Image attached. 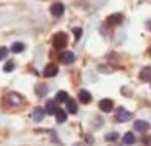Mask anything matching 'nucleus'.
Returning a JSON list of instances; mask_svg holds the SVG:
<instances>
[{"instance_id": "nucleus-1", "label": "nucleus", "mask_w": 151, "mask_h": 146, "mask_svg": "<svg viewBox=\"0 0 151 146\" xmlns=\"http://www.w3.org/2000/svg\"><path fill=\"white\" fill-rule=\"evenodd\" d=\"M67 45V34L65 32H57L54 36V47L55 49H63Z\"/></svg>"}, {"instance_id": "nucleus-2", "label": "nucleus", "mask_w": 151, "mask_h": 146, "mask_svg": "<svg viewBox=\"0 0 151 146\" xmlns=\"http://www.w3.org/2000/svg\"><path fill=\"white\" fill-rule=\"evenodd\" d=\"M132 117H133V114L128 112V110H125V109H122V107L115 112V120H117V122H127V120L132 119Z\"/></svg>"}, {"instance_id": "nucleus-3", "label": "nucleus", "mask_w": 151, "mask_h": 146, "mask_svg": "<svg viewBox=\"0 0 151 146\" xmlns=\"http://www.w3.org/2000/svg\"><path fill=\"white\" fill-rule=\"evenodd\" d=\"M60 60H62V63L70 65V63H73V62H75V54H73V52H70V50L62 52V54H60Z\"/></svg>"}, {"instance_id": "nucleus-4", "label": "nucleus", "mask_w": 151, "mask_h": 146, "mask_svg": "<svg viewBox=\"0 0 151 146\" xmlns=\"http://www.w3.org/2000/svg\"><path fill=\"white\" fill-rule=\"evenodd\" d=\"M57 73H59V67H57V65H54V63H49L46 68H44V76H47V78L55 76Z\"/></svg>"}, {"instance_id": "nucleus-5", "label": "nucleus", "mask_w": 151, "mask_h": 146, "mask_svg": "<svg viewBox=\"0 0 151 146\" xmlns=\"http://www.w3.org/2000/svg\"><path fill=\"white\" fill-rule=\"evenodd\" d=\"M63 5L62 3H54L52 6H50V13H52V16H55V18H59V16L63 15Z\"/></svg>"}, {"instance_id": "nucleus-6", "label": "nucleus", "mask_w": 151, "mask_h": 146, "mask_svg": "<svg viewBox=\"0 0 151 146\" xmlns=\"http://www.w3.org/2000/svg\"><path fill=\"white\" fill-rule=\"evenodd\" d=\"M7 102L10 104V106H18V104H21V96L17 93H10L7 96Z\"/></svg>"}, {"instance_id": "nucleus-7", "label": "nucleus", "mask_w": 151, "mask_h": 146, "mask_svg": "<svg viewBox=\"0 0 151 146\" xmlns=\"http://www.w3.org/2000/svg\"><path fill=\"white\" fill-rule=\"evenodd\" d=\"M112 107H114V102H112L111 99H102L101 102H99V109H101L102 112H111Z\"/></svg>"}, {"instance_id": "nucleus-8", "label": "nucleus", "mask_w": 151, "mask_h": 146, "mask_svg": "<svg viewBox=\"0 0 151 146\" xmlns=\"http://www.w3.org/2000/svg\"><path fill=\"white\" fill-rule=\"evenodd\" d=\"M44 107H36V109L33 110V114H31V117H33L34 122H41V120L44 119Z\"/></svg>"}, {"instance_id": "nucleus-9", "label": "nucleus", "mask_w": 151, "mask_h": 146, "mask_svg": "<svg viewBox=\"0 0 151 146\" xmlns=\"http://www.w3.org/2000/svg\"><path fill=\"white\" fill-rule=\"evenodd\" d=\"M140 80L145 81V83L151 81V67H145L143 70L140 71Z\"/></svg>"}, {"instance_id": "nucleus-10", "label": "nucleus", "mask_w": 151, "mask_h": 146, "mask_svg": "<svg viewBox=\"0 0 151 146\" xmlns=\"http://www.w3.org/2000/svg\"><path fill=\"white\" fill-rule=\"evenodd\" d=\"M78 99H80V102H83V104H89L91 102V94H89L88 91L81 89L78 93Z\"/></svg>"}, {"instance_id": "nucleus-11", "label": "nucleus", "mask_w": 151, "mask_h": 146, "mask_svg": "<svg viewBox=\"0 0 151 146\" xmlns=\"http://www.w3.org/2000/svg\"><path fill=\"white\" fill-rule=\"evenodd\" d=\"M122 19H124V16H122L120 13H117V15H111V16H109V18H107V23H109L111 26H115V24H120Z\"/></svg>"}, {"instance_id": "nucleus-12", "label": "nucleus", "mask_w": 151, "mask_h": 146, "mask_svg": "<svg viewBox=\"0 0 151 146\" xmlns=\"http://www.w3.org/2000/svg\"><path fill=\"white\" fill-rule=\"evenodd\" d=\"M148 128H150V125H148L146 122H143V120H137V122H135V130H137V132L145 133V132H148Z\"/></svg>"}, {"instance_id": "nucleus-13", "label": "nucleus", "mask_w": 151, "mask_h": 146, "mask_svg": "<svg viewBox=\"0 0 151 146\" xmlns=\"http://www.w3.org/2000/svg\"><path fill=\"white\" fill-rule=\"evenodd\" d=\"M55 110H57V102L55 101H47L46 102V112L55 115Z\"/></svg>"}, {"instance_id": "nucleus-14", "label": "nucleus", "mask_w": 151, "mask_h": 146, "mask_svg": "<svg viewBox=\"0 0 151 146\" xmlns=\"http://www.w3.org/2000/svg\"><path fill=\"white\" fill-rule=\"evenodd\" d=\"M67 110H68L70 114H76V112H78V106H76V102L73 99L67 101Z\"/></svg>"}, {"instance_id": "nucleus-15", "label": "nucleus", "mask_w": 151, "mask_h": 146, "mask_svg": "<svg viewBox=\"0 0 151 146\" xmlns=\"http://www.w3.org/2000/svg\"><path fill=\"white\" fill-rule=\"evenodd\" d=\"M55 117H57V122H59V123H63L67 120V112H65V110H62V109H57L55 110Z\"/></svg>"}, {"instance_id": "nucleus-16", "label": "nucleus", "mask_w": 151, "mask_h": 146, "mask_svg": "<svg viewBox=\"0 0 151 146\" xmlns=\"http://www.w3.org/2000/svg\"><path fill=\"white\" fill-rule=\"evenodd\" d=\"M67 101H68V94L65 91H59L55 96V102H67Z\"/></svg>"}, {"instance_id": "nucleus-17", "label": "nucleus", "mask_w": 151, "mask_h": 146, "mask_svg": "<svg viewBox=\"0 0 151 146\" xmlns=\"http://www.w3.org/2000/svg\"><path fill=\"white\" fill-rule=\"evenodd\" d=\"M23 50H24V44H23V42H15V44L12 45V52H15V54L23 52Z\"/></svg>"}, {"instance_id": "nucleus-18", "label": "nucleus", "mask_w": 151, "mask_h": 146, "mask_svg": "<svg viewBox=\"0 0 151 146\" xmlns=\"http://www.w3.org/2000/svg\"><path fill=\"white\" fill-rule=\"evenodd\" d=\"M124 143H125V145H133V143H135L133 133H130V132L125 133V135H124Z\"/></svg>"}, {"instance_id": "nucleus-19", "label": "nucleus", "mask_w": 151, "mask_h": 146, "mask_svg": "<svg viewBox=\"0 0 151 146\" xmlns=\"http://www.w3.org/2000/svg\"><path fill=\"white\" fill-rule=\"evenodd\" d=\"M47 91H49V89H47L46 86H42V84H37V86H36V93L39 94V96H46Z\"/></svg>"}, {"instance_id": "nucleus-20", "label": "nucleus", "mask_w": 151, "mask_h": 146, "mask_svg": "<svg viewBox=\"0 0 151 146\" xmlns=\"http://www.w3.org/2000/svg\"><path fill=\"white\" fill-rule=\"evenodd\" d=\"M117 138H119V133H115V132L107 133V135H106V140H107V141H115Z\"/></svg>"}, {"instance_id": "nucleus-21", "label": "nucleus", "mask_w": 151, "mask_h": 146, "mask_svg": "<svg viewBox=\"0 0 151 146\" xmlns=\"http://www.w3.org/2000/svg\"><path fill=\"white\" fill-rule=\"evenodd\" d=\"M13 68H15V63L12 60H8L7 63H5V67H4V71H7V73H8V71H12Z\"/></svg>"}, {"instance_id": "nucleus-22", "label": "nucleus", "mask_w": 151, "mask_h": 146, "mask_svg": "<svg viewBox=\"0 0 151 146\" xmlns=\"http://www.w3.org/2000/svg\"><path fill=\"white\" fill-rule=\"evenodd\" d=\"M7 55H8V49L7 47H0V60L7 58Z\"/></svg>"}, {"instance_id": "nucleus-23", "label": "nucleus", "mask_w": 151, "mask_h": 146, "mask_svg": "<svg viewBox=\"0 0 151 146\" xmlns=\"http://www.w3.org/2000/svg\"><path fill=\"white\" fill-rule=\"evenodd\" d=\"M81 32H83L81 28H75V29H73V34H75V39H76V41L81 37Z\"/></svg>"}, {"instance_id": "nucleus-24", "label": "nucleus", "mask_w": 151, "mask_h": 146, "mask_svg": "<svg viewBox=\"0 0 151 146\" xmlns=\"http://www.w3.org/2000/svg\"><path fill=\"white\" fill-rule=\"evenodd\" d=\"M145 143H146L148 146H151V136H146V138H145Z\"/></svg>"}, {"instance_id": "nucleus-25", "label": "nucleus", "mask_w": 151, "mask_h": 146, "mask_svg": "<svg viewBox=\"0 0 151 146\" xmlns=\"http://www.w3.org/2000/svg\"><path fill=\"white\" fill-rule=\"evenodd\" d=\"M73 146H85V145H81V143H76V145H73Z\"/></svg>"}]
</instances>
